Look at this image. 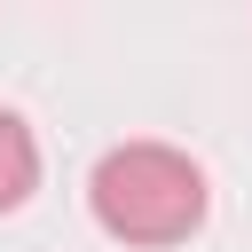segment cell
Here are the masks:
<instances>
[{"instance_id":"cell-2","label":"cell","mask_w":252,"mask_h":252,"mask_svg":"<svg viewBox=\"0 0 252 252\" xmlns=\"http://www.w3.org/2000/svg\"><path fill=\"white\" fill-rule=\"evenodd\" d=\"M32 189H39V142L16 110H0V213H16Z\"/></svg>"},{"instance_id":"cell-1","label":"cell","mask_w":252,"mask_h":252,"mask_svg":"<svg viewBox=\"0 0 252 252\" xmlns=\"http://www.w3.org/2000/svg\"><path fill=\"white\" fill-rule=\"evenodd\" d=\"M205 165L173 142H118L94 158L87 173V213L102 236L134 244V252H165V244H189L205 228Z\"/></svg>"}]
</instances>
